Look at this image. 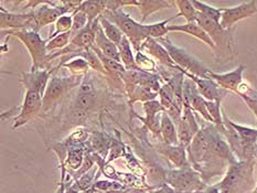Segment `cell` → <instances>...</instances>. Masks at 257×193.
<instances>
[{
	"label": "cell",
	"mask_w": 257,
	"mask_h": 193,
	"mask_svg": "<svg viewBox=\"0 0 257 193\" xmlns=\"http://www.w3.org/2000/svg\"><path fill=\"white\" fill-rule=\"evenodd\" d=\"M32 11L26 14H15L0 7V26L5 30H30L32 26Z\"/></svg>",
	"instance_id": "13"
},
{
	"label": "cell",
	"mask_w": 257,
	"mask_h": 193,
	"mask_svg": "<svg viewBox=\"0 0 257 193\" xmlns=\"http://www.w3.org/2000/svg\"><path fill=\"white\" fill-rule=\"evenodd\" d=\"M42 96L33 91H26L24 103L19 107V112L14 118L13 129H18L20 127L29 123L42 110Z\"/></svg>",
	"instance_id": "9"
},
{
	"label": "cell",
	"mask_w": 257,
	"mask_h": 193,
	"mask_svg": "<svg viewBox=\"0 0 257 193\" xmlns=\"http://www.w3.org/2000/svg\"><path fill=\"white\" fill-rule=\"evenodd\" d=\"M94 91V87L92 85V83H89L87 81H83L82 84L80 85L79 88V93H84V94H88V93H93Z\"/></svg>",
	"instance_id": "43"
},
{
	"label": "cell",
	"mask_w": 257,
	"mask_h": 193,
	"mask_svg": "<svg viewBox=\"0 0 257 193\" xmlns=\"http://www.w3.org/2000/svg\"><path fill=\"white\" fill-rule=\"evenodd\" d=\"M102 16L119 28L136 51L141 50L142 44L149 38L148 26L134 20L130 15L125 13L124 9L115 11L105 10Z\"/></svg>",
	"instance_id": "3"
},
{
	"label": "cell",
	"mask_w": 257,
	"mask_h": 193,
	"mask_svg": "<svg viewBox=\"0 0 257 193\" xmlns=\"http://www.w3.org/2000/svg\"><path fill=\"white\" fill-rule=\"evenodd\" d=\"M62 66L65 69H69L72 75L75 76H84L88 72L89 68H91L87 63V61L85 59H83L82 57H75L72 59L70 62L64 63Z\"/></svg>",
	"instance_id": "33"
},
{
	"label": "cell",
	"mask_w": 257,
	"mask_h": 193,
	"mask_svg": "<svg viewBox=\"0 0 257 193\" xmlns=\"http://www.w3.org/2000/svg\"><path fill=\"white\" fill-rule=\"evenodd\" d=\"M206 109H208V113L211 116L212 121H213V125L216 128H221L224 125V123H223V112L221 109V103L206 101Z\"/></svg>",
	"instance_id": "36"
},
{
	"label": "cell",
	"mask_w": 257,
	"mask_h": 193,
	"mask_svg": "<svg viewBox=\"0 0 257 193\" xmlns=\"http://www.w3.org/2000/svg\"><path fill=\"white\" fill-rule=\"evenodd\" d=\"M33 19L31 31L38 32L43 27L55 24L62 15H65V10L61 5V2H44L41 6L32 10Z\"/></svg>",
	"instance_id": "8"
},
{
	"label": "cell",
	"mask_w": 257,
	"mask_h": 193,
	"mask_svg": "<svg viewBox=\"0 0 257 193\" xmlns=\"http://www.w3.org/2000/svg\"><path fill=\"white\" fill-rule=\"evenodd\" d=\"M256 153H257V143H256Z\"/></svg>",
	"instance_id": "49"
},
{
	"label": "cell",
	"mask_w": 257,
	"mask_h": 193,
	"mask_svg": "<svg viewBox=\"0 0 257 193\" xmlns=\"http://www.w3.org/2000/svg\"><path fill=\"white\" fill-rule=\"evenodd\" d=\"M182 73L194 82V84L197 85V88L199 93L201 94V96H202L205 101L221 103L223 101V98L227 96V94L230 93L228 91L224 90V88L217 85V83L212 79H202V77L189 74L184 71H182Z\"/></svg>",
	"instance_id": "12"
},
{
	"label": "cell",
	"mask_w": 257,
	"mask_h": 193,
	"mask_svg": "<svg viewBox=\"0 0 257 193\" xmlns=\"http://www.w3.org/2000/svg\"><path fill=\"white\" fill-rule=\"evenodd\" d=\"M3 35H8L15 37L24 43L29 52L32 66L31 71L36 70H50L49 69V52L47 50L48 40H42L40 35L36 31L31 30H6L3 31Z\"/></svg>",
	"instance_id": "2"
},
{
	"label": "cell",
	"mask_w": 257,
	"mask_h": 193,
	"mask_svg": "<svg viewBox=\"0 0 257 193\" xmlns=\"http://www.w3.org/2000/svg\"><path fill=\"white\" fill-rule=\"evenodd\" d=\"M153 193H179L177 192L171 185H169L167 182H164L159 185L157 190H155Z\"/></svg>",
	"instance_id": "42"
},
{
	"label": "cell",
	"mask_w": 257,
	"mask_h": 193,
	"mask_svg": "<svg viewBox=\"0 0 257 193\" xmlns=\"http://www.w3.org/2000/svg\"><path fill=\"white\" fill-rule=\"evenodd\" d=\"M141 51L153 55V57L155 59H157L159 61V63H161L163 65L168 66V68L172 70L179 71V68L172 61L166 48L158 40H156V39L148 38L147 40L142 44Z\"/></svg>",
	"instance_id": "17"
},
{
	"label": "cell",
	"mask_w": 257,
	"mask_h": 193,
	"mask_svg": "<svg viewBox=\"0 0 257 193\" xmlns=\"http://www.w3.org/2000/svg\"><path fill=\"white\" fill-rule=\"evenodd\" d=\"M173 6H176V3L170 2V0H141L138 8L142 15V22L146 20L150 15L157 13L161 9L171 8Z\"/></svg>",
	"instance_id": "22"
},
{
	"label": "cell",
	"mask_w": 257,
	"mask_h": 193,
	"mask_svg": "<svg viewBox=\"0 0 257 193\" xmlns=\"http://www.w3.org/2000/svg\"><path fill=\"white\" fill-rule=\"evenodd\" d=\"M99 25L102 27L105 36L107 37L111 42L115 43L117 47H118L122 40V38H124V33L121 32L119 28L115 26L113 22H110L109 20L104 18L103 16L99 17Z\"/></svg>",
	"instance_id": "27"
},
{
	"label": "cell",
	"mask_w": 257,
	"mask_h": 193,
	"mask_svg": "<svg viewBox=\"0 0 257 193\" xmlns=\"http://www.w3.org/2000/svg\"><path fill=\"white\" fill-rule=\"evenodd\" d=\"M202 193H221V191L219 189V186L215 184V185L206 186L205 189L202 191Z\"/></svg>",
	"instance_id": "45"
},
{
	"label": "cell",
	"mask_w": 257,
	"mask_h": 193,
	"mask_svg": "<svg viewBox=\"0 0 257 193\" xmlns=\"http://www.w3.org/2000/svg\"><path fill=\"white\" fill-rule=\"evenodd\" d=\"M72 38H73V35H72L71 31L63 33V35H59L57 37L52 38L51 40L48 41V44H47L48 52L52 53L53 51H55V50L65 49L71 43Z\"/></svg>",
	"instance_id": "35"
},
{
	"label": "cell",
	"mask_w": 257,
	"mask_h": 193,
	"mask_svg": "<svg viewBox=\"0 0 257 193\" xmlns=\"http://www.w3.org/2000/svg\"><path fill=\"white\" fill-rule=\"evenodd\" d=\"M126 193H144V191L139 189H127Z\"/></svg>",
	"instance_id": "46"
},
{
	"label": "cell",
	"mask_w": 257,
	"mask_h": 193,
	"mask_svg": "<svg viewBox=\"0 0 257 193\" xmlns=\"http://www.w3.org/2000/svg\"><path fill=\"white\" fill-rule=\"evenodd\" d=\"M255 168L257 169V154H256V158H255Z\"/></svg>",
	"instance_id": "47"
},
{
	"label": "cell",
	"mask_w": 257,
	"mask_h": 193,
	"mask_svg": "<svg viewBox=\"0 0 257 193\" xmlns=\"http://www.w3.org/2000/svg\"><path fill=\"white\" fill-rule=\"evenodd\" d=\"M157 151L165 156L169 161L175 165L176 169L190 168L189 157L187 156V148L181 145H167V143H158L156 146Z\"/></svg>",
	"instance_id": "16"
},
{
	"label": "cell",
	"mask_w": 257,
	"mask_h": 193,
	"mask_svg": "<svg viewBox=\"0 0 257 193\" xmlns=\"http://www.w3.org/2000/svg\"><path fill=\"white\" fill-rule=\"evenodd\" d=\"M79 10L87 16L88 24H91L103 15L106 10V2H83Z\"/></svg>",
	"instance_id": "26"
},
{
	"label": "cell",
	"mask_w": 257,
	"mask_h": 193,
	"mask_svg": "<svg viewBox=\"0 0 257 193\" xmlns=\"http://www.w3.org/2000/svg\"><path fill=\"white\" fill-rule=\"evenodd\" d=\"M55 29L54 31L49 36L47 40H51L52 38L57 37L59 35H63V33L72 31V28H73V15L71 14H65L60 17L54 24Z\"/></svg>",
	"instance_id": "31"
},
{
	"label": "cell",
	"mask_w": 257,
	"mask_h": 193,
	"mask_svg": "<svg viewBox=\"0 0 257 193\" xmlns=\"http://www.w3.org/2000/svg\"><path fill=\"white\" fill-rule=\"evenodd\" d=\"M157 95H158L157 92L150 90V88H148V87L139 85L135 88V91H134L128 97H130L131 106H133V105L136 102L146 103L149 101H154Z\"/></svg>",
	"instance_id": "32"
},
{
	"label": "cell",
	"mask_w": 257,
	"mask_h": 193,
	"mask_svg": "<svg viewBox=\"0 0 257 193\" xmlns=\"http://www.w3.org/2000/svg\"><path fill=\"white\" fill-rule=\"evenodd\" d=\"M177 18H179L178 15L173 16V17H171V18L166 19L164 21H159V22H156V24L147 25L148 26V36H149V38L156 39V40H159V39L166 38L167 35L169 33L168 24L170 21L175 20Z\"/></svg>",
	"instance_id": "28"
},
{
	"label": "cell",
	"mask_w": 257,
	"mask_h": 193,
	"mask_svg": "<svg viewBox=\"0 0 257 193\" xmlns=\"http://www.w3.org/2000/svg\"><path fill=\"white\" fill-rule=\"evenodd\" d=\"M52 73L53 70L51 69L30 71L29 73H22L20 82L26 88V91L37 92L43 97L49 82L51 80Z\"/></svg>",
	"instance_id": "14"
},
{
	"label": "cell",
	"mask_w": 257,
	"mask_h": 193,
	"mask_svg": "<svg viewBox=\"0 0 257 193\" xmlns=\"http://www.w3.org/2000/svg\"><path fill=\"white\" fill-rule=\"evenodd\" d=\"M119 49V55H120V62L125 66V69L128 70H141L138 68L136 63L135 55L133 53L132 50V43L128 40V38L124 36L120 44L118 46ZM142 71V70H141Z\"/></svg>",
	"instance_id": "24"
},
{
	"label": "cell",
	"mask_w": 257,
	"mask_h": 193,
	"mask_svg": "<svg viewBox=\"0 0 257 193\" xmlns=\"http://www.w3.org/2000/svg\"><path fill=\"white\" fill-rule=\"evenodd\" d=\"M82 77L83 76L75 75L52 76L42 98L43 112L47 113L48 110L51 109V107L55 103H58L60 99L64 97L71 90H73L74 87L81 85L83 82Z\"/></svg>",
	"instance_id": "6"
},
{
	"label": "cell",
	"mask_w": 257,
	"mask_h": 193,
	"mask_svg": "<svg viewBox=\"0 0 257 193\" xmlns=\"http://www.w3.org/2000/svg\"><path fill=\"white\" fill-rule=\"evenodd\" d=\"M255 159L231 163L227 172L219 184L221 193H242L254 183Z\"/></svg>",
	"instance_id": "1"
},
{
	"label": "cell",
	"mask_w": 257,
	"mask_h": 193,
	"mask_svg": "<svg viewBox=\"0 0 257 193\" xmlns=\"http://www.w3.org/2000/svg\"><path fill=\"white\" fill-rule=\"evenodd\" d=\"M158 41L163 44L167 51H168L172 61L179 68V71H184L189 74L202 77V79H210L209 73L211 70L206 68L201 61L195 59L193 55L188 53L186 50L175 46L168 37L159 39Z\"/></svg>",
	"instance_id": "4"
},
{
	"label": "cell",
	"mask_w": 257,
	"mask_h": 193,
	"mask_svg": "<svg viewBox=\"0 0 257 193\" xmlns=\"http://www.w3.org/2000/svg\"><path fill=\"white\" fill-rule=\"evenodd\" d=\"M166 182L179 193H194L206 187L201 175L191 167L168 170L166 172Z\"/></svg>",
	"instance_id": "7"
},
{
	"label": "cell",
	"mask_w": 257,
	"mask_h": 193,
	"mask_svg": "<svg viewBox=\"0 0 257 193\" xmlns=\"http://www.w3.org/2000/svg\"><path fill=\"white\" fill-rule=\"evenodd\" d=\"M96 170L97 168L94 165V167L89 171H87L85 174H83L79 179L75 180L76 185L79 186V189L82 192L91 189L92 186H94V183H95L94 179H95V172H96Z\"/></svg>",
	"instance_id": "38"
},
{
	"label": "cell",
	"mask_w": 257,
	"mask_h": 193,
	"mask_svg": "<svg viewBox=\"0 0 257 193\" xmlns=\"http://www.w3.org/2000/svg\"><path fill=\"white\" fill-rule=\"evenodd\" d=\"M88 25L87 16L81 10H77L73 14V28H72V35L73 37Z\"/></svg>",
	"instance_id": "39"
},
{
	"label": "cell",
	"mask_w": 257,
	"mask_h": 193,
	"mask_svg": "<svg viewBox=\"0 0 257 193\" xmlns=\"http://www.w3.org/2000/svg\"><path fill=\"white\" fill-rule=\"evenodd\" d=\"M88 143H89V148L92 149L93 152L97 153L100 157L105 158L109 152L111 140H109V138L107 136H105L104 134L95 131L89 135Z\"/></svg>",
	"instance_id": "23"
},
{
	"label": "cell",
	"mask_w": 257,
	"mask_h": 193,
	"mask_svg": "<svg viewBox=\"0 0 257 193\" xmlns=\"http://www.w3.org/2000/svg\"><path fill=\"white\" fill-rule=\"evenodd\" d=\"M176 6L179 9V13L177 14L179 17H183L187 20V24H191L197 20L198 11L195 10L192 2L189 0H176Z\"/></svg>",
	"instance_id": "30"
},
{
	"label": "cell",
	"mask_w": 257,
	"mask_h": 193,
	"mask_svg": "<svg viewBox=\"0 0 257 193\" xmlns=\"http://www.w3.org/2000/svg\"><path fill=\"white\" fill-rule=\"evenodd\" d=\"M95 47H96L100 52L107 58L113 59L117 62H120V55H119V49L115 43L111 42L109 39L105 36V33L102 29L100 25L97 28L96 37H95ZM121 63V62H120Z\"/></svg>",
	"instance_id": "20"
},
{
	"label": "cell",
	"mask_w": 257,
	"mask_h": 193,
	"mask_svg": "<svg viewBox=\"0 0 257 193\" xmlns=\"http://www.w3.org/2000/svg\"><path fill=\"white\" fill-rule=\"evenodd\" d=\"M65 193H82V191L79 189V186H77L74 182V183L71 184L70 186L65 185Z\"/></svg>",
	"instance_id": "44"
},
{
	"label": "cell",
	"mask_w": 257,
	"mask_h": 193,
	"mask_svg": "<svg viewBox=\"0 0 257 193\" xmlns=\"http://www.w3.org/2000/svg\"><path fill=\"white\" fill-rule=\"evenodd\" d=\"M236 94L247 105V107L252 110L257 120V91L254 90L252 86H249L247 83L243 82L239 85Z\"/></svg>",
	"instance_id": "25"
},
{
	"label": "cell",
	"mask_w": 257,
	"mask_h": 193,
	"mask_svg": "<svg viewBox=\"0 0 257 193\" xmlns=\"http://www.w3.org/2000/svg\"><path fill=\"white\" fill-rule=\"evenodd\" d=\"M169 32H183L187 33L189 36H192L194 38L199 39L200 41L205 43L206 46L210 47L212 50L215 51V44L212 41L210 36L204 31V29L201 26H199L197 22H191V24H186V25H173L168 27Z\"/></svg>",
	"instance_id": "19"
},
{
	"label": "cell",
	"mask_w": 257,
	"mask_h": 193,
	"mask_svg": "<svg viewBox=\"0 0 257 193\" xmlns=\"http://www.w3.org/2000/svg\"><path fill=\"white\" fill-rule=\"evenodd\" d=\"M94 187L100 192H108V191H113V190L125 189V186L122 185L120 182H117L115 180H113V181H108V180L95 181Z\"/></svg>",
	"instance_id": "41"
},
{
	"label": "cell",
	"mask_w": 257,
	"mask_h": 193,
	"mask_svg": "<svg viewBox=\"0 0 257 193\" xmlns=\"http://www.w3.org/2000/svg\"><path fill=\"white\" fill-rule=\"evenodd\" d=\"M246 66L244 64H239L236 69H234L227 73H215L213 71H210L209 77L217 83V85L221 86L228 92L235 93L237 92L239 85L244 82L243 74Z\"/></svg>",
	"instance_id": "15"
},
{
	"label": "cell",
	"mask_w": 257,
	"mask_h": 193,
	"mask_svg": "<svg viewBox=\"0 0 257 193\" xmlns=\"http://www.w3.org/2000/svg\"><path fill=\"white\" fill-rule=\"evenodd\" d=\"M135 60L138 65V68L144 72H148V73H154V72L157 70V65L154 62L152 59L148 58V55L138 50L135 54Z\"/></svg>",
	"instance_id": "37"
},
{
	"label": "cell",
	"mask_w": 257,
	"mask_h": 193,
	"mask_svg": "<svg viewBox=\"0 0 257 193\" xmlns=\"http://www.w3.org/2000/svg\"><path fill=\"white\" fill-rule=\"evenodd\" d=\"M183 104L189 105L193 112L200 114L205 121L213 124L211 116L208 113V109H206V101L201 96L197 85L189 77H186L183 83Z\"/></svg>",
	"instance_id": "11"
},
{
	"label": "cell",
	"mask_w": 257,
	"mask_h": 193,
	"mask_svg": "<svg viewBox=\"0 0 257 193\" xmlns=\"http://www.w3.org/2000/svg\"><path fill=\"white\" fill-rule=\"evenodd\" d=\"M160 134L164 143H167V145H179L177 126L167 112L161 114Z\"/></svg>",
	"instance_id": "21"
},
{
	"label": "cell",
	"mask_w": 257,
	"mask_h": 193,
	"mask_svg": "<svg viewBox=\"0 0 257 193\" xmlns=\"http://www.w3.org/2000/svg\"><path fill=\"white\" fill-rule=\"evenodd\" d=\"M257 15V7L255 2L242 3L235 7L222 8V17L220 24L225 30H232L234 25L246 18Z\"/></svg>",
	"instance_id": "10"
},
{
	"label": "cell",
	"mask_w": 257,
	"mask_h": 193,
	"mask_svg": "<svg viewBox=\"0 0 257 193\" xmlns=\"http://www.w3.org/2000/svg\"><path fill=\"white\" fill-rule=\"evenodd\" d=\"M192 5L194 6L195 10H197L199 14L208 17V18L214 20L216 22L221 21L222 8L212 7V6L202 2H198V0H192Z\"/></svg>",
	"instance_id": "34"
},
{
	"label": "cell",
	"mask_w": 257,
	"mask_h": 193,
	"mask_svg": "<svg viewBox=\"0 0 257 193\" xmlns=\"http://www.w3.org/2000/svg\"><path fill=\"white\" fill-rule=\"evenodd\" d=\"M254 193H257V184H256V187H255V191H254Z\"/></svg>",
	"instance_id": "48"
},
{
	"label": "cell",
	"mask_w": 257,
	"mask_h": 193,
	"mask_svg": "<svg viewBox=\"0 0 257 193\" xmlns=\"http://www.w3.org/2000/svg\"><path fill=\"white\" fill-rule=\"evenodd\" d=\"M195 22L203 28L204 31L212 39V41L214 42L216 48L215 52H220V54L222 53V55H226L227 59H232L233 55L235 54L232 30L223 29L220 22L212 20L199 13L197 15V20H195Z\"/></svg>",
	"instance_id": "5"
},
{
	"label": "cell",
	"mask_w": 257,
	"mask_h": 193,
	"mask_svg": "<svg viewBox=\"0 0 257 193\" xmlns=\"http://www.w3.org/2000/svg\"><path fill=\"white\" fill-rule=\"evenodd\" d=\"M125 154H126V149H125L124 145H122V142L116 140V139H113L110 143V148H109V152H108V157H107L108 159L106 160V163H109L117 158L125 156Z\"/></svg>",
	"instance_id": "40"
},
{
	"label": "cell",
	"mask_w": 257,
	"mask_h": 193,
	"mask_svg": "<svg viewBox=\"0 0 257 193\" xmlns=\"http://www.w3.org/2000/svg\"><path fill=\"white\" fill-rule=\"evenodd\" d=\"M97 103V96L95 92L93 93H77V96L74 99V107L75 109L82 110V112H88L89 109L95 107V105Z\"/></svg>",
	"instance_id": "29"
},
{
	"label": "cell",
	"mask_w": 257,
	"mask_h": 193,
	"mask_svg": "<svg viewBox=\"0 0 257 193\" xmlns=\"http://www.w3.org/2000/svg\"><path fill=\"white\" fill-rule=\"evenodd\" d=\"M99 26V18L94 20L91 24H88L84 29L81 30L79 33L72 38L71 46L73 47L76 51H83V50H89L95 46V37H96V31Z\"/></svg>",
	"instance_id": "18"
}]
</instances>
